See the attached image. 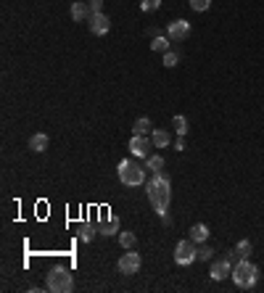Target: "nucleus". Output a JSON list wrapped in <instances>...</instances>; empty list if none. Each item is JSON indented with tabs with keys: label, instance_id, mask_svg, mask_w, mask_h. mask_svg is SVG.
I'll list each match as a JSON object with an SVG mask.
<instances>
[{
	"label": "nucleus",
	"instance_id": "obj_13",
	"mask_svg": "<svg viewBox=\"0 0 264 293\" xmlns=\"http://www.w3.org/2000/svg\"><path fill=\"white\" fill-rule=\"evenodd\" d=\"M209 235H211V230H209V225H204V222H198V225L190 227V240H196V243H206Z\"/></svg>",
	"mask_w": 264,
	"mask_h": 293
},
{
	"label": "nucleus",
	"instance_id": "obj_19",
	"mask_svg": "<svg viewBox=\"0 0 264 293\" xmlns=\"http://www.w3.org/2000/svg\"><path fill=\"white\" fill-rule=\"evenodd\" d=\"M119 243H122V249H135V246H137V235L130 233V230H119Z\"/></svg>",
	"mask_w": 264,
	"mask_h": 293
},
{
	"label": "nucleus",
	"instance_id": "obj_3",
	"mask_svg": "<svg viewBox=\"0 0 264 293\" xmlns=\"http://www.w3.org/2000/svg\"><path fill=\"white\" fill-rule=\"evenodd\" d=\"M45 288H48L51 293H71L74 290V275L69 267H53L48 272V277H45Z\"/></svg>",
	"mask_w": 264,
	"mask_h": 293
},
{
	"label": "nucleus",
	"instance_id": "obj_12",
	"mask_svg": "<svg viewBox=\"0 0 264 293\" xmlns=\"http://www.w3.org/2000/svg\"><path fill=\"white\" fill-rule=\"evenodd\" d=\"M69 13H71V19L74 21H90V6L87 3H80V0H77V3H71V8H69Z\"/></svg>",
	"mask_w": 264,
	"mask_h": 293
},
{
	"label": "nucleus",
	"instance_id": "obj_4",
	"mask_svg": "<svg viewBox=\"0 0 264 293\" xmlns=\"http://www.w3.org/2000/svg\"><path fill=\"white\" fill-rule=\"evenodd\" d=\"M232 283L238 288H246V290L254 288L259 283V267L248 259H238L235 267H232Z\"/></svg>",
	"mask_w": 264,
	"mask_h": 293
},
{
	"label": "nucleus",
	"instance_id": "obj_10",
	"mask_svg": "<svg viewBox=\"0 0 264 293\" xmlns=\"http://www.w3.org/2000/svg\"><path fill=\"white\" fill-rule=\"evenodd\" d=\"M232 261L230 259H217L211 261V267H209V275H211V280H225V277H232Z\"/></svg>",
	"mask_w": 264,
	"mask_h": 293
},
{
	"label": "nucleus",
	"instance_id": "obj_25",
	"mask_svg": "<svg viewBox=\"0 0 264 293\" xmlns=\"http://www.w3.org/2000/svg\"><path fill=\"white\" fill-rule=\"evenodd\" d=\"M209 6H211V0H190V8H193L196 13H204V11H209Z\"/></svg>",
	"mask_w": 264,
	"mask_h": 293
},
{
	"label": "nucleus",
	"instance_id": "obj_5",
	"mask_svg": "<svg viewBox=\"0 0 264 293\" xmlns=\"http://www.w3.org/2000/svg\"><path fill=\"white\" fill-rule=\"evenodd\" d=\"M198 259V249H196V240H180L177 246H175V264H180V267H190L193 261Z\"/></svg>",
	"mask_w": 264,
	"mask_h": 293
},
{
	"label": "nucleus",
	"instance_id": "obj_2",
	"mask_svg": "<svg viewBox=\"0 0 264 293\" xmlns=\"http://www.w3.org/2000/svg\"><path fill=\"white\" fill-rule=\"evenodd\" d=\"M116 175H119V182L127 185V188H143L148 182V169L143 164H137L135 159H122L116 166Z\"/></svg>",
	"mask_w": 264,
	"mask_h": 293
},
{
	"label": "nucleus",
	"instance_id": "obj_14",
	"mask_svg": "<svg viewBox=\"0 0 264 293\" xmlns=\"http://www.w3.org/2000/svg\"><path fill=\"white\" fill-rule=\"evenodd\" d=\"M48 135L45 132H35L32 137H29V148H32L35 153H42V151H48Z\"/></svg>",
	"mask_w": 264,
	"mask_h": 293
},
{
	"label": "nucleus",
	"instance_id": "obj_18",
	"mask_svg": "<svg viewBox=\"0 0 264 293\" xmlns=\"http://www.w3.org/2000/svg\"><path fill=\"white\" fill-rule=\"evenodd\" d=\"M148 132H153V130H151V119H148V116L135 119V125H132V135H148Z\"/></svg>",
	"mask_w": 264,
	"mask_h": 293
},
{
	"label": "nucleus",
	"instance_id": "obj_22",
	"mask_svg": "<svg viewBox=\"0 0 264 293\" xmlns=\"http://www.w3.org/2000/svg\"><path fill=\"white\" fill-rule=\"evenodd\" d=\"M161 64H164L166 69L177 66V64H180V53H175V51H166V53H164V61H161Z\"/></svg>",
	"mask_w": 264,
	"mask_h": 293
},
{
	"label": "nucleus",
	"instance_id": "obj_9",
	"mask_svg": "<svg viewBox=\"0 0 264 293\" xmlns=\"http://www.w3.org/2000/svg\"><path fill=\"white\" fill-rule=\"evenodd\" d=\"M119 219L114 217V214H101V219H98V233L106 235V238H111V235H119Z\"/></svg>",
	"mask_w": 264,
	"mask_h": 293
},
{
	"label": "nucleus",
	"instance_id": "obj_8",
	"mask_svg": "<svg viewBox=\"0 0 264 293\" xmlns=\"http://www.w3.org/2000/svg\"><path fill=\"white\" fill-rule=\"evenodd\" d=\"M140 254H135V249H127V254H122L119 259V272L122 275H137V270H140Z\"/></svg>",
	"mask_w": 264,
	"mask_h": 293
},
{
	"label": "nucleus",
	"instance_id": "obj_6",
	"mask_svg": "<svg viewBox=\"0 0 264 293\" xmlns=\"http://www.w3.org/2000/svg\"><path fill=\"white\" fill-rule=\"evenodd\" d=\"M166 37L172 40V42H185V40L190 37V21H185V19L169 21L166 24Z\"/></svg>",
	"mask_w": 264,
	"mask_h": 293
},
{
	"label": "nucleus",
	"instance_id": "obj_21",
	"mask_svg": "<svg viewBox=\"0 0 264 293\" xmlns=\"http://www.w3.org/2000/svg\"><path fill=\"white\" fill-rule=\"evenodd\" d=\"M172 127H175L177 135H185V132H188V119H185L182 114H177V116L172 119Z\"/></svg>",
	"mask_w": 264,
	"mask_h": 293
},
{
	"label": "nucleus",
	"instance_id": "obj_27",
	"mask_svg": "<svg viewBox=\"0 0 264 293\" xmlns=\"http://www.w3.org/2000/svg\"><path fill=\"white\" fill-rule=\"evenodd\" d=\"M87 6H90L92 16H95V13H103V0H87Z\"/></svg>",
	"mask_w": 264,
	"mask_h": 293
},
{
	"label": "nucleus",
	"instance_id": "obj_1",
	"mask_svg": "<svg viewBox=\"0 0 264 293\" xmlns=\"http://www.w3.org/2000/svg\"><path fill=\"white\" fill-rule=\"evenodd\" d=\"M146 193H148V201L153 206V211L159 217H166V209H169V201H172V180L164 172H151L148 182H146Z\"/></svg>",
	"mask_w": 264,
	"mask_h": 293
},
{
	"label": "nucleus",
	"instance_id": "obj_15",
	"mask_svg": "<svg viewBox=\"0 0 264 293\" xmlns=\"http://www.w3.org/2000/svg\"><path fill=\"white\" fill-rule=\"evenodd\" d=\"M151 140H153V148H166L169 143H172V137H169L166 130H153L151 132Z\"/></svg>",
	"mask_w": 264,
	"mask_h": 293
},
{
	"label": "nucleus",
	"instance_id": "obj_24",
	"mask_svg": "<svg viewBox=\"0 0 264 293\" xmlns=\"http://www.w3.org/2000/svg\"><path fill=\"white\" fill-rule=\"evenodd\" d=\"M159 6H161V0H140V11L143 13H153Z\"/></svg>",
	"mask_w": 264,
	"mask_h": 293
},
{
	"label": "nucleus",
	"instance_id": "obj_23",
	"mask_svg": "<svg viewBox=\"0 0 264 293\" xmlns=\"http://www.w3.org/2000/svg\"><path fill=\"white\" fill-rule=\"evenodd\" d=\"M80 238H82L85 243H90L92 238H95V227H92V225H87V222H85V225L80 227Z\"/></svg>",
	"mask_w": 264,
	"mask_h": 293
},
{
	"label": "nucleus",
	"instance_id": "obj_17",
	"mask_svg": "<svg viewBox=\"0 0 264 293\" xmlns=\"http://www.w3.org/2000/svg\"><path fill=\"white\" fill-rule=\"evenodd\" d=\"M164 166H166V161H164V156H159V153H151V156L146 159V169H148V172H161Z\"/></svg>",
	"mask_w": 264,
	"mask_h": 293
},
{
	"label": "nucleus",
	"instance_id": "obj_11",
	"mask_svg": "<svg viewBox=\"0 0 264 293\" xmlns=\"http://www.w3.org/2000/svg\"><path fill=\"white\" fill-rule=\"evenodd\" d=\"M108 29H111V21H108L106 13H95V16H90V32L92 35L103 37V35H108Z\"/></svg>",
	"mask_w": 264,
	"mask_h": 293
},
{
	"label": "nucleus",
	"instance_id": "obj_20",
	"mask_svg": "<svg viewBox=\"0 0 264 293\" xmlns=\"http://www.w3.org/2000/svg\"><path fill=\"white\" fill-rule=\"evenodd\" d=\"M232 251H235L238 259H248V256H251V251H254V246H251V240H241Z\"/></svg>",
	"mask_w": 264,
	"mask_h": 293
},
{
	"label": "nucleus",
	"instance_id": "obj_7",
	"mask_svg": "<svg viewBox=\"0 0 264 293\" xmlns=\"http://www.w3.org/2000/svg\"><path fill=\"white\" fill-rule=\"evenodd\" d=\"M151 148H153V140L148 135H132L130 140V153L135 159H148L151 156Z\"/></svg>",
	"mask_w": 264,
	"mask_h": 293
},
{
	"label": "nucleus",
	"instance_id": "obj_16",
	"mask_svg": "<svg viewBox=\"0 0 264 293\" xmlns=\"http://www.w3.org/2000/svg\"><path fill=\"white\" fill-rule=\"evenodd\" d=\"M169 45H172V40H169L166 32H164V35H159V37H153V40H151V51H153V53H166V51H169Z\"/></svg>",
	"mask_w": 264,
	"mask_h": 293
},
{
	"label": "nucleus",
	"instance_id": "obj_28",
	"mask_svg": "<svg viewBox=\"0 0 264 293\" xmlns=\"http://www.w3.org/2000/svg\"><path fill=\"white\" fill-rule=\"evenodd\" d=\"M175 151H185V135H180L175 140Z\"/></svg>",
	"mask_w": 264,
	"mask_h": 293
},
{
	"label": "nucleus",
	"instance_id": "obj_26",
	"mask_svg": "<svg viewBox=\"0 0 264 293\" xmlns=\"http://www.w3.org/2000/svg\"><path fill=\"white\" fill-rule=\"evenodd\" d=\"M211 256H214L211 246H201V249H198V259H201V261H211Z\"/></svg>",
	"mask_w": 264,
	"mask_h": 293
}]
</instances>
